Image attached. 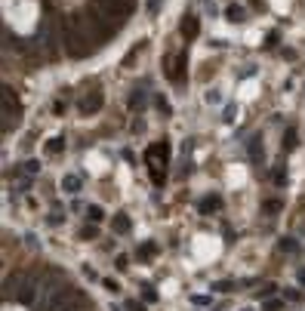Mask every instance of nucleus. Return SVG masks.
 <instances>
[{"label": "nucleus", "instance_id": "nucleus-11", "mask_svg": "<svg viewBox=\"0 0 305 311\" xmlns=\"http://www.w3.org/2000/svg\"><path fill=\"white\" fill-rule=\"evenodd\" d=\"M225 16H228V22H244L247 19V13H244V7H238V4H232L225 10Z\"/></svg>", "mask_w": 305, "mask_h": 311}, {"label": "nucleus", "instance_id": "nucleus-1", "mask_svg": "<svg viewBox=\"0 0 305 311\" xmlns=\"http://www.w3.org/2000/svg\"><path fill=\"white\" fill-rule=\"evenodd\" d=\"M108 41V34L102 31V25L87 13H71L65 19V28H62V47L68 50V56L74 59H84L90 56L93 50H99L102 44Z\"/></svg>", "mask_w": 305, "mask_h": 311}, {"label": "nucleus", "instance_id": "nucleus-19", "mask_svg": "<svg viewBox=\"0 0 305 311\" xmlns=\"http://www.w3.org/2000/svg\"><path fill=\"white\" fill-rule=\"evenodd\" d=\"M102 287H105L108 293H121V284H118V281H102Z\"/></svg>", "mask_w": 305, "mask_h": 311}, {"label": "nucleus", "instance_id": "nucleus-20", "mask_svg": "<svg viewBox=\"0 0 305 311\" xmlns=\"http://www.w3.org/2000/svg\"><path fill=\"white\" fill-rule=\"evenodd\" d=\"M81 238H84V241H93V238H99V231H96V228H84Z\"/></svg>", "mask_w": 305, "mask_h": 311}, {"label": "nucleus", "instance_id": "nucleus-14", "mask_svg": "<svg viewBox=\"0 0 305 311\" xmlns=\"http://www.w3.org/2000/svg\"><path fill=\"white\" fill-rule=\"evenodd\" d=\"M262 210H265V213H269V216H278V213L284 210V204H281L278 198H272V201H265V204H262Z\"/></svg>", "mask_w": 305, "mask_h": 311}, {"label": "nucleus", "instance_id": "nucleus-17", "mask_svg": "<svg viewBox=\"0 0 305 311\" xmlns=\"http://www.w3.org/2000/svg\"><path fill=\"white\" fill-rule=\"evenodd\" d=\"M62 311H87V305H84V299L78 296V299H74V302H71L68 308H62Z\"/></svg>", "mask_w": 305, "mask_h": 311}, {"label": "nucleus", "instance_id": "nucleus-25", "mask_svg": "<svg viewBox=\"0 0 305 311\" xmlns=\"http://www.w3.org/2000/svg\"><path fill=\"white\" fill-rule=\"evenodd\" d=\"M158 7H161V0H148V13L151 16H158Z\"/></svg>", "mask_w": 305, "mask_h": 311}, {"label": "nucleus", "instance_id": "nucleus-30", "mask_svg": "<svg viewBox=\"0 0 305 311\" xmlns=\"http://www.w3.org/2000/svg\"><path fill=\"white\" fill-rule=\"evenodd\" d=\"M142 296H145V302H155V299H158V293H155V290H151V287H148V290H145Z\"/></svg>", "mask_w": 305, "mask_h": 311}, {"label": "nucleus", "instance_id": "nucleus-2", "mask_svg": "<svg viewBox=\"0 0 305 311\" xmlns=\"http://www.w3.org/2000/svg\"><path fill=\"white\" fill-rule=\"evenodd\" d=\"M74 299H78V290H74L59 271H53V278L41 284V299H37V311H62L68 308Z\"/></svg>", "mask_w": 305, "mask_h": 311}, {"label": "nucleus", "instance_id": "nucleus-9", "mask_svg": "<svg viewBox=\"0 0 305 311\" xmlns=\"http://www.w3.org/2000/svg\"><path fill=\"white\" fill-rule=\"evenodd\" d=\"M111 228H114V235H130V228H133V222H130V216L118 213V216H114V222H111Z\"/></svg>", "mask_w": 305, "mask_h": 311}, {"label": "nucleus", "instance_id": "nucleus-22", "mask_svg": "<svg viewBox=\"0 0 305 311\" xmlns=\"http://www.w3.org/2000/svg\"><path fill=\"white\" fill-rule=\"evenodd\" d=\"M114 4H118V7H124L127 13H133V7H136V0H114Z\"/></svg>", "mask_w": 305, "mask_h": 311}, {"label": "nucleus", "instance_id": "nucleus-10", "mask_svg": "<svg viewBox=\"0 0 305 311\" xmlns=\"http://www.w3.org/2000/svg\"><path fill=\"white\" fill-rule=\"evenodd\" d=\"M247 151H250V161H253V164H262V139H259V136H253V139L247 142Z\"/></svg>", "mask_w": 305, "mask_h": 311}, {"label": "nucleus", "instance_id": "nucleus-5", "mask_svg": "<svg viewBox=\"0 0 305 311\" xmlns=\"http://www.w3.org/2000/svg\"><path fill=\"white\" fill-rule=\"evenodd\" d=\"M78 108H81V114H93V111H99V108H102V93H99V90L87 93V96L78 102Z\"/></svg>", "mask_w": 305, "mask_h": 311}, {"label": "nucleus", "instance_id": "nucleus-16", "mask_svg": "<svg viewBox=\"0 0 305 311\" xmlns=\"http://www.w3.org/2000/svg\"><path fill=\"white\" fill-rule=\"evenodd\" d=\"M155 253H158V247H155V244H145V247H139V259H151Z\"/></svg>", "mask_w": 305, "mask_h": 311}, {"label": "nucleus", "instance_id": "nucleus-4", "mask_svg": "<svg viewBox=\"0 0 305 311\" xmlns=\"http://www.w3.org/2000/svg\"><path fill=\"white\" fill-rule=\"evenodd\" d=\"M37 37H41V47H44V53L53 59L56 56V37H53V22H44L41 25V31H37Z\"/></svg>", "mask_w": 305, "mask_h": 311}, {"label": "nucleus", "instance_id": "nucleus-29", "mask_svg": "<svg viewBox=\"0 0 305 311\" xmlns=\"http://www.w3.org/2000/svg\"><path fill=\"white\" fill-rule=\"evenodd\" d=\"M207 102H210V105H213V102H222V93H213V90H210V93H207Z\"/></svg>", "mask_w": 305, "mask_h": 311}, {"label": "nucleus", "instance_id": "nucleus-3", "mask_svg": "<svg viewBox=\"0 0 305 311\" xmlns=\"http://www.w3.org/2000/svg\"><path fill=\"white\" fill-rule=\"evenodd\" d=\"M37 284H41V278H37L34 271H22V275H16V278L7 281V296H13L22 305H31L34 296L41 293V287H37Z\"/></svg>", "mask_w": 305, "mask_h": 311}, {"label": "nucleus", "instance_id": "nucleus-21", "mask_svg": "<svg viewBox=\"0 0 305 311\" xmlns=\"http://www.w3.org/2000/svg\"><path fill=\"white\" fill-rule=\"evenodd\" d=\"M281 250H290V253H296V250H299V244H296V241H287V238H284V241H281Z\"/></svg>", "mask_w": 305, "mask_h": 311}, {"label": "nucleus", "instance_id": "nucleus-13", "mask_svg": "<svg viewBox=\"0 0 305 311\" xmlns=\"http://www.w3.org/2000/svg\"><path fill=\"white\" fill-rule=\"evenodd\" d=\"M62 151H65V139L62 136H56V139L47 142V154H62Z\"/></svg>", "mask_w": 305, "mask_h": 311}, {"label": "nucleus", "instance_id": "nucleus-12", "mask_svg": "<svg viewBox=\"0 0 305 311\" xmlns=\"http://www.w3.org/2000/svg\"><path fill=\"white\" fill-rule=\"evenodd\" d=\"M296 145H299V136H296V130L290 127V130L284 133V151H293Z\"/></svg>", "mask_w": 305, "mask_h": 311}, {"label": "nucleus", "instance_id": "nucleus-18", "mask_svg": "<svg viewBox=\"0 0 305 311\" xmlns=\"http://www.w3.org/2000/svg\"><path fill=\"white\" fill-rule=\"evenodd\" d=\"M213 290H219V293H232V290H235V284H228V281H219V284H213Z\"/></svg>", "mask_w": 305, "mask_h": 311}, {"label": "nucleus", "instance_id": "nucleus-6", "mask_svg": "<svg viewBox=\"0 0 305 311\" xmlns=\"http://www.w3.org/2000/svg\"><path fill=\"white\" fill-rule=\"evenodd\" d=\"M198 210H201V216H213L216 210H222V198L219 194H207V198L198 204Z\"/></svg>", "mask_w": 305, "mask_h": 311}, {"label": "nucleus", "instance_id": "nucleus-27", "mask_svg": "<svg viewBox=\"0 0 305 311\" xmlns=\"http://www.w3.org/2000/svg\"><path fill=\"white\" fill-rule=\"evenodd\" d=\"M114 265H118V268H121V271H124V268H127V265H130V259H127V256H118V259H114Z\"/></svg>", "mask_w": 305, "mask_h": 311}, {"label": "nucleus", "instance_id": "nucleus-28", "mask_svg": "<svg viewBox=\"0 0 305 311\" xmlns=\"http://www.w3.org/2000/svg\"><path fill=\"white\" fill-rule=\"evenodd\" d=\"M41 167H37V161H25V173H37Z\"/></svg>", "mask_w": 305, "mask_h": 311}, {"label": "nucleus", "instance_id": "nucleus-31", "mask_svg": "<svg viewBox=\"0 0 305 311\" xmlns=\"http://www.w3.org/2000/svg\"><path fill=\"white\" fill-rule=\"evenodd\" d=\"M130 311H145V308H142L139 302H130Z\"/></svg>", "mask_w": 305, "mask_h": 311}, {"label": "nucleus", "instance_id": "nucleus-26", "mask_svg": "<svg viewBox=\"0 0 305 311\" xmlns=\"http://www.w3.org/2000/svg\"><path fill=\"white\" fill-rule=\"evenodd\" d=\"M262 311H281V302H265Z\"/></svg>", "mask_w": 305, "mask_h": 311}, {"label": "nucleus", "instance_id": "nucleus-15", "mask_svg": "<svg viewBox=\"0 0 305 311\" xmlns=\"http://www.w3.org/2000/svg\"><path fill=\"white\" fill-rule=\"evenodd\" d=\"M102 216H105V210H102V207H96V204L87 210V219H90V222H102Z\"/></svg>", "mask_w": 305, "mask_h": 311}, {"label": "nucleus", "instance_id": "nucleus-23", "mask_svg": "<svg viewBox=\"0 0 305 311\" xmlns=\"http://www.w3.org/2000/svg\"><path fill=\"white\" fill-rule=\"evenodd\" d=\"M142 99H145L142 93H133V96H130V108H139V105H142Z\"/></svg>", "mask_w": 305, "mask_h": 311}, {"label": "nucleus", "instance_id": "nucleus-32", "mask_svg": "<svg viewBox=\"0 0 305 311\" xmlns=\"http://www.w3.org/2000/svg\"><path fill=\"white\" fill-rule=\"evenodd\" d=\"M244 311H250V308H244Z\"/></svg>", "mask_w": 305, "mask_h": 311}, {"label": "nucleus", "instance_id": "nucleus-7", "mask_svg": "<svg viewBox=\"0 0 305 311\" xmlns=\"http://www.w3.org/2000/svg\"><path fill=\"white\" fill-rule=\"evenodd\" d=\"M198 31H201L198 16H195V13H188V16L182 19V34H185V37H198Z\"/></svg>", "mask_w": 305, "mask_h": 311}, {"label": "nucleus", "instance_id": "nucleus-8", "mask_svg": "<svg viewBox=\"0 0 305 311\" xmlns=\"http://www.w3.org/2000/svg\"><path fill=\"white\" fill-rule=\"evenodd\" d=\"M84 188V182H81V176H74V173H68L65 179H62V191L65 194H78Z\"/></svg>", "mask_w": 305, "mask_h": 311}, {"label": "nucleus", "instance_id": "nucleus-24", "mask_svg": "<svg viewBox=\"0 0 305 311\" xmlns=\"http://www.w3.org/2000/svg\"><path fill=\"white\" fill-rule=\"evenodd\" d=\"M155 102H158V108H161V111H164V114H170V102H167V99H164V96H158V99H155Z\"/></svg>", "mask_w": 305, "mask_h": 311}]
</instances>
